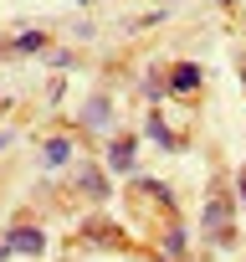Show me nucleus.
Listing matches in <instances>:
<instances>
[{
  "instance_id": "f257e3e1",
  "label": "nucleus",
  "mask_w": 246,
  "mask_h": 262,
  "mask_svg": "<svg viewBox=\"0 0 246 262\" xmlns=\"http://www.w3.org/2000/svg\"><path fill=\"white\" fill-rule=\"evenodd\" d=\"M205 236L215 242V247H231L236 236H231V201L226 195H210L205 201Z\"/></svg>"
},
{
  "instance_id": "39448f33",
  "label": "nucleus",
  "mask_w": 246,
  "mask_h": 262,
  "mask_svg": "<svg viewBox=\"0 0 246 262\" xmlns=\"http://www.w3.org/2000/svg\"><path fill=\"white\" fill-rule=\"evenodd\" d=\"M169 88H175V93H195V88H200V67H195V62H180L175 77H169Z\"/></svg>"
},
{
  "instance_id": "f03ea898",
  "label": "nucleus",
  "mask_w": 246,
  "mask_h": 262,
  "mask_svg": "<svg viewBox=\"0 0 246 262\" xmlns=\"http://www.w3.org/2000/svg\"><path fill=\"white\" fill-rule=\"evenodd\" d=\"M82 123H87V128H108V123H113V103H108V93H92V98L82 103Z\"/></svg>"
},
{
  "instance_id": "423d86ee",
  "label": "nucleus",
  "mask_w": 246,
  "mask_h": 262,
  "mask_svg": "<svg viewBox=\"0 0 246 262\" xmlns=\"http://www.w3.org/2000/svg\"><path fill=\"white\" fill-rule=\"evenodd\" d=\"M67 160H72V144H67V139H46V149H41V165H46V170H62Z\"/></svg>"
},
{
  "instance_id": "6e6552de",
  "label": "nucleus",
  "mask_w": 246,
  "mask_h": 262,
  "mask_svg": "<svg viewBox=\"0 0 246 262\" xmlns=\"http://www.w3.org/2000/svg\"><path fill=\"white\" fill-rule=\"evenodd\" d=\"M41 47H46V36H41V31H26V36H16L11 52H41Z\"/></svg>"
},
{
  "instance_id": "f8f14e48",
  "label": "nucleus",
  "mask_w": 246,
  "mask_h": 262,
  "mask_svg": "<svg viewBox=\"0 0 246 262\" xmlns=\"http://www.w3.org/2000/svg\"><path fill=\"white\" fill-rule=\"evenodd\" d=\"M6 144H11V134H0V149H6Z\"/></svg>"
},
{
  "instance_id": "7ed1b4c3",
  "label": "nucleus",
  "mask_w": 246,
  "mask_h": 262,
  "mask_svg": "<svg viewBox=\"0 0 246 262\" xmlns=\"http://www.w3.org/2000/svg\"><path fill=\"white\" fill-rule=\"evenodd\" d=\"M6 236H11V252H31V257L46 252V236H41L36 226H16V231H6Z\"/></svg>"
},
{
  "instance_id": "9b49d317",
  "label": "nucleus",
  "mask_w": 246,
  "mask_h": 262,
  "mask_svg": "<svg viewBox=\"0 0 246 262\" xmlns=\"http://www.w3.org/2000/svg\"><path fill=\"white\" fill-rule=\"evenodd\" d=\"M236 190H241V201H246V170H241V175H236Z\"/></svg>"
},
{
  "instance_id": "0eeeda50",
  "label": "nucleus",
  "mask_w": 246,
  "mask_h": 262,
  "mask_svg": "<svg viewBox=\"0 0 246 262\" xmlns=\"http://www.w3.org/2000/svg\"><path fill=\"white\" fill-rule=\"evenodd\" d=\"M77 185H82L92 201H108V180H103V170H92V165H87V170H77Z\"/></svg>"
},
{
  "instance_id": "1a4fd4ad",
  "label": "nucleus",
  "mask_w": 246,
  "mask_h": 262,
  "mask_svg": "<svg viewBox=\"0 0 246 262\" xmlns=\"http://www.w3.org/2000/svg\"><path fill=\"white\" fill-rule=\"evenodd\" d=\"M180 252H185V231L169 226V236H164V257H180Z\"/></svg>"
},
{
  "instance_id": "4468645a",
  "label": "nucleus",
  "mask_w": 246,
  "mask_h": 262,
  "mask_svg": "<svg viewBox=\"0 0 246 262\" xmlns=\"http://www.w3.org/2000/svg\"><path fill=\"white\" fill-rule=\"evenodd\" d=\"M241 82H246V67H241Z\"/></svg>"
},
{
  "instance_id": "ddd939ff",
  "label": "nucleus",
  "mask_w": 246,
  "mask_h": 262,
  "mask_svg": "<svg viewBox=\"0 0 246 262\" xmlns=\"http://www.w3.org/2000/svg\"><path fill=\"white\" fill-rule=\"evenodd\" d=\"M215 6H231V0H215Z\"/></svg>"
},
{
  "instance_id": "9d476101",
  "label": "nucleus",
  "mask_w": 246,
  "mask_h": 262,
  "mask_svg": "<svg viewBox=\"0 0 246 262\" xmlns=\"http://www.w3.org/2000/svg\"><path fill=\"white\" fill-rule=\"evenodd\" d=\"M149 134H154V139H159V144H164V149H175V134H169V128H164V123H159V118H149Z\"/></svg>"
},
{
  "instance_id": "20e7f679",
  "label": "nucleus",
  "mask_w": 246,
  "mask_h": 262,
  "mask_svg": "<svg viewBox=\"0 0 246 262\" xmlns=\"http://www.w3.org/2000/svg\"><path fill=\"white\" fill-rule=\"evenodd\" d=\"M108 165H113L118 175H129V170H134V139H113V144H108Z\"/></svg>"
}]
</instances>
